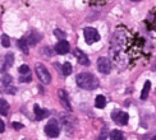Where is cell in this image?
I'll list each match as a JSON object with an SVG mask.
<instances>
[{
  "label": "cell",
  "mask_w": 156,
  "mask_h": 140,
  "mask_svg": "<svg viewBox=\"0 0 156 140\" xmlns=\"http://www.w3.org/2000/svg\"><path fill=\"white\" fill-rule=\"evenodd\" d=\"M150 88H151V82L147 80L144 85V89H142L141 92V99H147L148 97V92H150Z\"/></svg>",
  "instance_id": "obj_18"
},
{
  "label": "cell",
  "mask_w": 156,
  "mask_h": 140,
  "mask_svg": "<svg viewBox=\"0 0 156 140\" xmlns=\"http://www.w3.org/2000/svg\"><path fill=\"white\" fill-rule=\"evenodd\" d=\"M4 130H5V125L3 122V120H0V132H4Z\"/></svg>",
  "instance_id": "obj_28"
},
{
  "label": "cell",
  "mask_w": 156,
  "mask_h": 140,
  "mask_svg": "<svg viewBox=\"0 0 156 140\" xmlns=\"http://www.w3.org/2000/svg\"><path fill=\"white\" fill-rule=\"evenodd\" d=\"M69 50H70L69 42H67L66 40H60L55 46V51L59 55H66L67 52H69Z\"/></svg>",
  "instance_id": "obj_12"
},
{
  "label": "cell",
  "mask_w": 156,
  "mask_h": 140,
  "mask_svg": "<svg viewBox=\"0 0 156 140\" xmlns=\"http://www.w3.org/2000/svg\"><path fill=\"white\" fill-rule=\"evenodd\" d=\"M72 70H73V68H72V65H70V62H64L63 64V74L64 75H70V73H72Z\"/></svg>",
  "instance_id": "obj_23"
},
{
  "label": "cell",
  "mask_w": 156,
  "mask_h": 140,
  "mask_svg": "<svg viewBox=\"0 0 156 140\" xmlns=\"http://www.w3.org/2000/svg\"><path fill=\"white\" fill-rule=\"evenodd\" d=\"M18 46L24 52V55H28L30 54L28 52V42H27V40H19L18 41Z\"/></svg>",
  "instance_id": "obj_21"
},
{
  "label": "cell",
  "mask_w": 156,
  "mask_h": 140,
  "mask_svg": "<svg viewBox=\"0 0 156 140\" xmlns=\"http://www.w3.org/2000/svg\"><path fill=\"white\" fill-rule=\"evenodd\" d=\"M13 127L17 129V130H19V129H22V127H23V125L19 124V122H13Z\"/></svg>",
  "instance_id": "obj_27"
},
{
  "label": "cell",
  "mask_w": 156,
  "mask_h": 140,
  "mask_svg": "<svg viewBox=\"0 0 156 140\" xmlns=\"http://www.w3.org/2000/svg\"><path fill=\"white\" fill-rule=\"evenodd\" d=\"M0 82H2V84L4 85V88H6V87H10L12 82H13V78L9 74H3L2 78H0Z\"/></svg>",
  "instance_id": "obj_19"
},
{
  "label": "cell",
  "mask_w": 156,
  "mask_h": 140,
  "mask_svg": "<svg viewBox=\"0 0 156 140\" xmlns=\"http://www.w3.org/2000/svg\"><path fill=\"white\" fill-rule=\"evenodd\" d=\"M2 45L4 47H9L10 46V40H9V37L6 36V35H3L2 36Z\"/></svg>",
  "instance_id": "obj_24"
},
{
  "label": "cell",
  "mask_w": 156,
  "mask_h": 140,
  "mask_svg": "<svg viewBox=\"0 0 156 140\" xmlns=\"http://www.w3.org/2000/svg\"><path fill=\"white\" fill-rule=\"evenodd\" d=\"M34 111H35V117H36L37 120H42V118H45V117H46L48 115H49V111H48V110H41L38 105H35Z\"/></svg>",
  "instance_id": "obj_15"
},
{
  "label": "cell",
  "mask_w": 156,
  "mask_h": 140,
  "mask_svg": "<svg viewBox=\"0 0 156 140\" xmlns=\"http://www.w3.org/2000/svg\"><path fill=\"white\" fill-rule=\"evenodd\" d=\"M19 74H21V78H19V82L21 83H27V82H31L32 76H31V70L28 68V65H22L19 66Z\"/></svg>",
  "instance_id": "obj_10"
},
{
  "label": "cell",
  "mask_w": 156,
  "mask_h": 140,
  "mask_svg": "<svg viewBox=\"0 0 156 140\" xmlns=\"http://www.w3.org/2000/svg\"><path fill=\"white\" fill-rule=\"evenodd\" d=\"M41 38H42V35L40 33V32L31 31L28 37H27V42H28V45H31V46H35L36 43H38L41 41Z\"/></svg>",
  "instance_id": "obj_13"
},
{
  "label": "cell",
  "mask_w": 156,
  "mask_h": 140,
  "mask_svg": "<svg viewBox=\"0 0 156 140\" xmlns=\"http://www.w3.org/2000/svg\"><path fill=\"white\" fill-rule=\"evenodd\" d=\"M5 89H6V92H8L9 94H16V92H17V88H10V87H6Z\"/></svg>",
  "instance_id": "obj_26"
},
{
  "label": "cell",
  "mask_w": 156,
  "mask_h": 140,
  "mask_svg": "<svg viewBox=\"0 0 156 140\" xmlns=\"http://www.w3.org/2000/svg\"><path fill=\"white\" fill-rule=\"evenodd\" d=\"M62 124H63V127L66 132L68 135H72L74 132V129H76V120L74 117H72L70 115H63L62 116Z\"/></svg>",
  "instance_id": "obj_5"
},
{
  "label": "cell",
  "mask_w": 156,
  "mask_h": 140,
  "mask_svg": "<svg viewBox=\"0 0 156 140\" xmlns=\"http://www.w3.org/2000/svg\"><path fill=\"white\" fill-rule=\"evenodd\" d=\"M58 97L60 99V103L63 105V107L66 108L68 111H72V106H70V101H69V97L66 91H63V89H59L58 91Z\"/></svg>",
  "instance_id": "obj_9"
},
{
  "label": "cell",
  "mask_w": 156,
  "mask_h": 140,
  "mask_svg": "<svg viewBox=\"0 0 156 140\" xmlns=\"http://www.w3.org/2000/svg\"><path fill=\"white\" fill-rule=\"evenodd\" d=\"M108 132H109L108 126H104L102 129H101V131H100V134H99V136L96 138V140H106V138H108Z\"/></svg>",
  "instance_id": "obj_22"
},
{
  "label": "cell",
  "mask_w": 156,
  "mask_h": 140,
  "mask_svg": "<svg viewBox=\"0 0 156 140\" xmlns=\"http://www.w3.org/2000/svg\"><path fill=\"white\" fill-rule=\"evenodd\" d=\"M45 134L49 138H58L60 134V126L59 122L55 118H51L49 122L45 125Z\"/></svg>",
  "instance_id": "obj_4"
},
{
  "label": "cell",
  "mask_w": 156,
  "mask_h": 140,
  "mask_svg": "<svg viewBox=\"0 0 156 140\" xmlns=\"http://www.w3.org/2000/svg\"><path fill=\"white\" fill-rule=\"evenodd\" d=\"M14 64V54L13 52H8L4 57V66H3V70H8L9 68L13 66Z\"/></svg>",
  "instance_id": "obj_14"
},
{
  "label": "cell",
  "mask_w": 156,
  "mask_h": 140,
  "mask_svg": "<svg viewBox=\"0 0 156 140\" xmlns=\"http://www.w3.org/2000/svg\"><path fill=\"white\" fill-rule=\"evenodd\" d=\"M35 72H36L37 78L40 79V82L42 83V84L49 85L50 83H51V75H50L49 70L46 69V66H45V65H42V64H40V62L36 64Z\"/></svg>",
  "instance_id": "obj_3"
},
{
  "label": "cell",
  "mask_w": 156,
  "mask_h": 140,
  "mask_svg": "<svg viewBox=\"0 0 156 140\" xmlns=\"http://www.w3.org/2000/svg\"><path fill=\"white\" fill-rule=\"evenodd\" d=\"M83 35H84V40H86V42L88 45H92L95 42H97L100 40V35L99 32H97L95 28L92 27H87L83 29Z\"/></svg>",
  "instance_id": "obj_6"
},
{
  "label": "cell",
  "mask_w": 156,
  "mask_h": 140,
  "mask_svg": "<svg viewBox=\"0 0 156 140\" xmlns=\"http://www.w3.org/2000/svg\"><path fill=\"white\" fill-rule=\"evenodd\" d=\"M95 106L97 108H104V107L106 106V98L104 97L102 94H99L96 97V99H95Z\"/></svg>",
  "instance_id": "obj_17"
},
{
  "label": "cell",
  "mask_w": 156,
  "mask_h": 140,
  "mask_svg": "<svg viewBox=\"0 0 156 140\" xmlns=\"http://www.w3.org/2000/svg\"><path fill=\"white\" fill-rule=\"evenodd\" d=\"M97 69L102 74H109L112 72V61L108 57H99V60H97Z\"/></svg>",
  "instance_id": "obj_8"
},
{
  "label": "cell",
  "mask_w": 156,
  "mask_h": 140,
  "mask_svg": "<svg viewBox=\"0 0 156 140\" xmlns=\"http://www.w3.org/2000/svg\"><path fill=\"white\" fill-rule=\"evenodd\" d=\"M131 2H141V0H131Z\"/></svg>",
  "instance_id": "obj_30"
},
{
  "label": "cell",
  "mask_w": 156,
  "mask_h": 140,
  "mask_svg": "<svg viewBox=\"0 0 156 140\" xmlns=\"http://www.w3.org/2000/svg\"><path fill=\"white\" fill-rule=\"evenodd\" d=\"M110 140H126L124 134L120 130H113L110 132Z\"/></svg>",
  "instance_id": "obj_16"
},
{
  "label": "cell",
  "mask_w": 156,
  "mask_h": 140,
  "mask_svg": "<svg viewBox=\"0 0 156 140\" xmlns=\"http://www.w3.org/2000/svg\"><path fill=\"white\" fill-rule=\"evenodd\" d=\"M112 120L114 121L115 124H118V125H127L128 124V113H126L124 111H113L112 112Z\"/></svg>",
  "instance_id": "obj_7"
},
{
  "label": "cell",
  "mask_w": 156,
  "mask_h": 140,
  "mask_svg": "<svg viewBox=\"0 0 156 140\" xmlns=\"http://www.w3.org/2000/svg\"><path fill=\"white\" fill-rule=\"evenodd\" d=\"M9 112V103L5 99L0 98V113L2 115H8Z\"/></svg>",
  "instance_id": "obj_20"
},
{
  "label": "cell",
  "mask_w": 156,
  "mask_h": 140,
  "mask_svg": "<svg viewBox=\"0 0 156 140\" xmlns=\"http://www.w3.org/2000/svg\"><path fill=\"white\" fill-rule=\"evenodd\" d=\"M150 140H156V135H155V136H152V138H151Z\"/></svg>",
  "instance_id": "obj_29"
},
{
  "label": "cell",
  "mask_w": 156,
  "mask_h": 140,
  "mask_svg": "<svg viewBox=\"0 0 156 140\" xmlns=\"http://www.w3.org/2000/svg\"><path fill=\"white\" fill-rule=\"evenodd\" d=\"M76 82L78 87L86 91H94L99 87V79L91 73H80L76 76Z\"/></svg>",
  "instance_id": "obj_2"
},
{
  "label": "cell",
  "mask_w": 156,
  "mask_h": 140,
  "mask_svg": "<svg viewBox=\"0 0 156 140\" xmlns=\"http://www.w3.org/2000/svg\"><path fill=\"white\" fill-rule=\"evenodd\" d=\"M74 56H76L77 61L80 62L81 65H83V66H88V65H90V60H88L87 55L84 54L83 51H81L80 48H76V50H74Z\"/></svg>",
  "instance_id": "obj_11"
},
{
  "label": "cell",
  "mask_w": 156,
  "mask_h": 140,
  "mask_svg": "<svg viewBox=\"0 0 156 140\" xmlns=\"http://www.w3.org/2000/svg\"><path fill=\"white\" fill-rule=\"evenodd\" d=\"M54 35H55L58 38H60V40H63V38L66 37V33H64L63 31H60V29H55V31H54Z\"/></svg>",
  "instance_id": "obj_25"
},
{
  "label": "cell",
  "mask_w": 156,
  "mask_h": 140,
  "mask_svg": "<svg viewBox=\"0 0 156 140\" xmlns=\"http://www.w3.org/2000/svg\"><path fill=\"white\" fill-rule=\"evenodd\" d=\"M127 43V32L123 28H118L112 37V42H110V52L114 56L122 54L123 48L126 47Z\"/></svg>",
  "instance_id": "obj_1"
}]
</instances>
